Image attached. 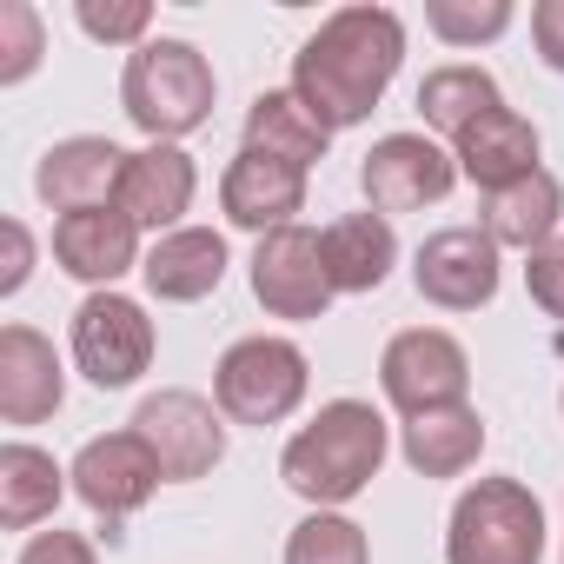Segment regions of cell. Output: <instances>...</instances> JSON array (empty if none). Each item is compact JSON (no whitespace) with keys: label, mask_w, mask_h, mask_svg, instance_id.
Segmentation results:
<instances>
[{"label":"cell","mask_w":564,"mask_h":564,"mask_svg":"<svg viewBox=\"0 0 564 564\" xmlns=\"http://www.w3.org/2000/svg\"><path fill=\"white\" fill-rule=\"evenodd\" d=\"M405 61V21L392 8H339L319 21V34L293 54V94L319 113L326 133H346L372 120L386 87L399 80Z\"/></svg>","instance_id":"6da1fadb"},{"label":"cell","mask_w":564,"mask_h":564,"mask_svg":"<svg viewBox=\"0 0 564 564\" xmlns=\"http://www.w3.org/2000/svg\"><path fill=\"white\" fill-rule=\"evenodd\" d=\"M386 452H392L386 419L366 399H333V405H319L313 425H300L286 438V452H279V478H286V491H300L313 511H339V505H352L379 478Z\"/></svg>","instance_id":"7a4b0ae2"},{"label":"cell","mask_w":564,"mask_h":564,"mask_svg":"<svg viewBox=\"0 0 564 564\" xmlns=\"http://www.w3.org/2000/svg\"><path fill=\"white\" fill-rule=\"evenodd\" d=\"M213 61L193 47V41H147L127 54V74H120V107L127 120L153 140V147H173L186 133H199L213 120Z\"/></svg>","instance_id":"3957f363"},{"label":"cell","mask_w":564,"mask_h":564,"mask_svg":"<svg viewBox=\"0 0 564 564\" xmlns=\"http://www.w3.org/2000/svg\"><path fill=\"white\" fill-rule=\"evenodd\" d=\"M306 386H313L306 352L272 333L232 339L213 366V405L226 412V425H286L306 405Z\"/></svg>","instance_id":"277c9868"},{"label":"cell","mask_w":564,"mask_h":564,"mask_svg":"<svg viewBox=\"0 0 564 564\" xmlns=\"http://www.w3.org/2000/svg\"><path fill=\"white\" fill-rule=\"evenodd\" d=\"M445 564H544V505L518 478H478L445 524Z\"/></svg>","instance_id":"5b68a950"},{"label":"cell","mask_w":564,"mask_h":564,"mask_svg":"<svg viewBox=\"0 0 564 564\" xmlns=\"http://www.w3.org/2000/svg\"><path fill=\"white\" fill-rule=\"evenodd\" d=\"M153 346H160V333H153V319H147L140 300H127V293H87L74 306V366L87 372V386L127 392L153 366Z\"/></svg>","instance_id":"8992f818"},{"label":"cell","mask_w":564,"mask_h":564,"mask_svg":"<svg viewBox=\"0 0 564 564\" xmlns=\"http://www.w3.org/2000/svg\"><path fill=\"white\" fill-rule=\"evenodd\" d=\"M252 300L272 319H326L339 300L333 272H326V232L313 226H279L252 246Z\"/></svg>","instance_id":"52a82bcc"},{"label":"cell","mask_w":564,"mask_h":564,"mask_svg":"<svg viewBox=\"0 0 564 564\" xmlns=\"http://www.w3.org/2000/svg\"><path fill=\"white\" fill-rule=\"evenodd\" d=\"M133 432H140L147 452L160 458L166 485H193V478H206V471L226 458V412H219L213 399L186 392V386H166V392L140 399Z\"/></svg>","instance_id":"ba28073f"},{"label":"cell","mask_w":564,"mask_h":564,"mask_svg":"<svg viewBox=\"0 0 564 564\" xmlns=\"http://www.w3.org/2000/svg\"><path fill=\"white\" fill-rule=\"evenodd\" d=\"M379 386H386V399H392L405 419H419V412H438V405H465V392H471V359H465V346H458L452 333L412 326V333H399V339L379 352Z\"/></svg>","instance_id":"9c48e42d"},{"label":"cell","mask_w":564,"mask_h":564,"mask_svg":"<svg viewBox=\"0 0 564 564\" xmlns=\"http://www.w3.org/2000/svg\"><path fill=\"white\" fill-rule=\"evenodd\" d=\"M359 186H366V206L386 213V219L392 213H419V206H438L458 186V160L432 133H386L366 153Z\"/></svg>","instance_id":"30bf717a"},{"label":"cell","mask_w":564,"mask_h":564,"mask_svg":"<svg viewBox=\"0 0 564 564\" xmlns=\"http://www.w3.org/2000/svg\"><path fill=\"white\" fill-rule=\"evenodd\" d=\"M412 286L438 313H478L498 300V246L485 226H445L419 246L412 259Z\"/></svg>","instance_id":"8fae6325"},{"label":"cell","mask_w":564,"mask_h":564,"mask_svg":"<svg viewBox=\"0 0 564 564\" xmlns=\"http://www.w3.org/2000/svg\"><path fill=\"white\" fill-rule=\"evenodd\" d=\"M67 478H74L80 505H87V511H100L107 524L133 518V511L166 485L160 458L147 452V438H140L133 425H127V432H100V438H87V445H80V458L67 465Z\"/></svg>","instance_id":"7c38bea8"},{"label":"cell","mask_w":564,"mask_h":564,"mask_svg":"<svg viewBox=\"0 0 564 564\" xmlns=\"http://www.w3.org/2000/svg\"><path fill=\"white\" fill-rule=\"evenodd\" d=\"M306 206V173L272 160V153H252L239 147V160L219 173V213L239 226V232H279V226H300L293 213Z\"/></svg>","instance_id":"4fadbf2b"},{"label":"cell","mask_w":564,"mask_h":564,"mask_svg":"<svg viewBox=\"0 0 564 564\" xmlns=\"http://www.w3.org/2000/svg\"><path fill=\"white\" fill-rule=\"evenodd\" d=\"M127 160H133V153H120L113 140H94V133L61 140V147L41 153L34 193H41L61 219H67V213H87V206H113V199H120V180H127Z\"/></svg>","instance_id":"5bb4252c"},{"label":"cell","mask_w":564,"mask_h":564,"mask_svg":"<svg viewBox=\"0 0 564 564\" xmlns=\"http://www.w3.org/2000/svg\"><path fill=\"white\" fill-rule=\"evenodd\" d=\"M54 259H61V272L80 279V286L113 293V279L133 272L147 252H140V226L120 206H87V213H67L54 226Z\"/></svg>","instance_id":"9a60e30c"},{"label":"cell","mask_w":564,"mask_h":564,"mask_svg":"<svg viewBox=\"0 0 564 564\" xmlns=\"http://www.w3.org/2000/svg\"><path fill=\"white\" fill-rule=\"evenodd\" d=\"M61 399H67V372L54 339H41L34 326H0V419L41 425L61 412Z\"/></svg>","instance_id":"2e32d148"},{"label":"cell","mask_w":564,"mask_h":564,"mask_svg":"<svg viewBox=\"0 0 564 564\" xmlns=\"http://www.w3.org/2000/svg\"><path fill=\"white\" fill-rule=\"evenodd\" d=\"M452 160H458V180H471L478 193H505L524 173H538V127L518 107H491L452 140Z\"/></svg>","instance_id":"e0dca14e"},{"label":"cell","mask_w":564,"mask_h":564,"mask_svg":"<svg viewBox=\"0 0 564 564\" xmlns=\"http://www.w3.org/2000/svg\"><path fill=\"white\" fill-rule=\"evenodd\" d=\"M193 193H199V173L180 147H147L127 160V180H120V213L140 226V232H180V219L193 213Z\"/></svg>","instance_id":"ac0fdd59"},{"label":"cell","mask_w":564,"mask_h":564,"mask_svg":"<svg viewBox=\"0 0 564 564\" xmlns=\"http://www.w3.org/2000/svg\"><path fill=\"white\" fill-rule=\"evenodd\" d=\"M140 279H147V293L160 306H193V300L219 293V279H226V239L213 226H180V232L153 239V252L140 259Z\"/></svg>","instance_id":"d6986e66"},{"label":"cell","mask_w":564,"mask_h":564,"mask_svg":"<svg viewBox=\"0 0 564 564\" xmlns=\"http://www.w3.org/2000/svg\"><path fill=\"white\" fill-rule=\"evenodd\" d=\"M392 265H399V232L386 213L366 206V213H346L326 226V272L339 293H379Z\"/></svg>","instance_id":"ffe728a7"},{"label":"cell","mask_w":564,"mask_h":564,"mask_svg":"<svg viewBox=\"0 0 564 564\" xmlns=\"http://www.w3.org/2000/svg\"><path fill=\"white\" fill-rule=\"evenodd\" d=\"M399 452H405V465H412L419 478H458V471H471L478 452H485V419H478L471 405L419 412V419H405Z\"/></svg>","instance_id":"44dd1931"},{"label":"cell","mask_w":564,"mask_h":564,"mask_svg":"<svg viewBox=\"0 0 564 564\" xmlns=\"http://www.w3.org/2000/svg\"><path fill=\"white\" fill-rule=\"evenodd\" d=\"M557 219H564V186L544 166L524 173L505 193H485V232H491V246H518L524 259L557 239Z\"/></svg>","instance_id":"7402d4cb"},{"label":"cell","mask_w":564,"mask_h":564,"mask_svg":"<svg viewBox=\"0 0 564 564\" xmlns=\"http://www.w3.org/2000/svg\"><path fill=\"white\" fill-rule=\"evenodd\" d=\"M246 147L252 153H272V160H286V166H319L326 160V147H333V133L319 127V113L293 94V87H279V94H259L252 107H246Z\"/></svg>","instance_id":"603a6c76"},{"label":"cell","mask_w":564,"mask_h":564,"mask_svg":"<svg viewBox=\"0 0 564 564\" xmlns=\"http://www.w3.org/2000/svg\"><path fill=\"white\" fill-rule=\"evenodd\" d=\"M61 491H67V471L54 465V452H41L28 438L0 445V524L8 531H28V524L54 518Z\"/></svg>","instance_id":"cb8c5ba5"},{"label":"cell","mask_w":564,"mask_h":564,"mask_svg":"<svg viewBox=\"0 0 564 564\" xmlns=\"http://www.w3.org/2000/svg\"><path fill=\"white\" fill-rule=\"evenodd\" d=\"M491 107H505V94H498V80L485 74V67H432L425 80H419V113H425V127L432 133H445V140H458L471 120H485Z\"/></svg>","instance_id":"d4e9b609"},{"label":"cell","mask_w":564,"mask_h":564,"mask_svg":"<svg viewBox=\"0 0 564 564\" xmlns=\"http://www.w3.org/2000/svg\"><path fill=\"white\" fill-rule=\"evenodd\" d=\"M286 564H372V544L346 511H313V518L293 524Z\"/></svg>","instance_id":"484cf974"},{"label":"cell","mask_w":564,"mask_h":564,"mask_svg":"<svg viewBox=\"0 0 564 564\" xmlns=\"http://www.w3.org/2000/svg\"><path fill=\"white\" fill-rule=\"evenodd\" d=\"M425 28L445 47H485L511 28V0H425Z\"/></svg>","instance_id":"4316f807"},{"label":"cell","mask_w":564,"mask_h":564,"mask_svg":"<svg viewBox=\"0 0 564 564\" xmlns=\"http://www.w3.org/2000/svg\"><path fill=\"white\" fill-rule=\"evenodd\" d=\"M47 54V28L34 0H0V87H21Z\"/></svg>","instance_id":"83f0119b"},{"label":"cell","mask_w":564,"mask_h":564,"mask_svg":"<svg viewBox=\"0 0 564 564\" xmlns=\"http://www.w3.org/2000/svg\"><path fill=\"white\" fill-rule=\"evenodd\" d=\"M74 21H80V34L100 41V47H147L153 8H147V0H80Z\"/></svg>","instance_id":"f1b7e54d"},{"label":"cell","mask_w":564,"mask_h":564,"mask_svg":"<svg viewBox=\"0 0 564 564\" xmlns=\"http://www.w3.org/2000/svg\"><path fill=\"white\" fill-rule=\"evenodd\" d=\"M524 293H531V306L564 319V239H551V246H538L524 259Z\"/></svg>","instance_id":"f546056e"},{"label":"cell","mask_w":564,"mask_h":564,"mask_svg":"<svg viewBox=\"0 0 564 564\" xmlns=\"http://www.w3.org/2000/svg\"><path fill=\"white\" fill-rule=\"evenodd\" d=\"M21 564H100V551H94V538H80V531H41V538H28V551H21Z\"/></svg>","instance_id":"4dcf8cb0"},{"label":"cell","mask_w":564,"mask_h":564,"mask_svg":"<svg viewBox=\"0 0 564 564\" xmlns=\"http://www.w3.org/2000/svg\"><path fill=\"white\" fill-rule=\"evenodd\" d=\"M531 41L551 74H564V0H538L531 8Z\"/></svg>","instance_id":"1f68e13d"},{"label":"cell","mask_w":564,"mask_h":564,"mask_svg":"<svg viewBox=\"0 0 564 564\" xmlns=\"http://www.w3.org/2000/svg\"><path fill=\"white\" fill-rule=\"evenodd\" d=\"M0 239H8V265H0V293H21L28 286V272H34V232L21 226V219H8V226H0Z\"/></svg>","instance_id":"d6a6232c"}]
</instances>
